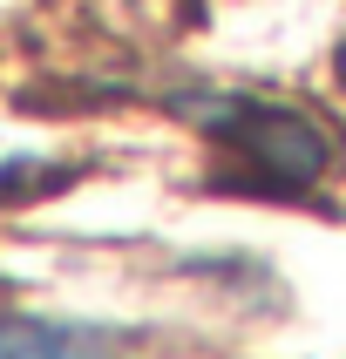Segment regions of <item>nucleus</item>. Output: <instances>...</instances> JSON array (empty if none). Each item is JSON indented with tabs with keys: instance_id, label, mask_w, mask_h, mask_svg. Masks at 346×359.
Here are the masks:
<instances>
[{
	"instance_id": "obj_1",
	"label": "nucleus",
	"mask_w": 346,
	"mask_h": 359,
	"mask_svg": "<svg viewBox=\"0 0 346 359\" xmlns=\"http://www.w3.org/2000/svg\"><path fill=\"white\" fill-rule=\"evenodd\" d=\"M211 156H218L224 190H305L326 170V142L319 129L292 109H265V102H238L211 122Z\"/></svg>"
},
{
	"instance_id": "obj_2",
	"label": "nucleus",
	"mask_w": 346,
	"mask_h": 359,
	"mask_svg": "<svg viewBox=\"0 0 346 359\" xmlns=\"http://www.w3.org/2000/svg\"><path fill=\"white\" fill-rule=\"evenodd\" d=\"M0 359H116V353H102L95 339H81L75 325L0 312Z\"/></svg>"
}]
</instances>
